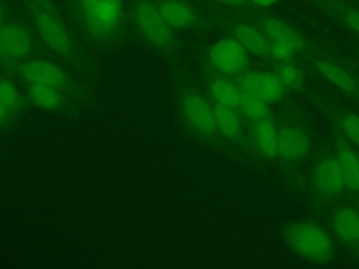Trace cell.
Masks as SVG:
<instances>
[{"mask_svg": "<svg viewBox=\"0 0 359 269\" xmlns=\"http://www.w3.org/2000/svg\"><path fill=\"white\" fill-rule=\"evenodd\" d=\"M250 1H252L255 4H259V6H272V4L278 3L279 0H250Z\"/></svg>", "mask_w": 359, "mask_h": 269, "instance_id": "cell-29", "label": "cell"}, {"mask_svg": "<svg viewBox=\"0 0 359 269\" xmlns=\"http://www.w3.org/2000/svg\"><path fill=\"white\" fill-rule=\"evenodd\" d=\"M210 92L216 102L223 104L230 108H240L241 102V88L234 85L227 80H215L210 84Z\"/></svg>", "mask_w": 359, "mask_h": 269, "instance_id": "cell-20", "label": "cell"}, {"mask_svg": "<svg viewBox=\"0 0 359 269\" xmlns=\"http://www.w3.org/2000/svg\"><path fill=\"white\" fill-rule=\"evenodd\" d=\"M122 0H94L84 4V18L88 31L95 36L111 32L122 17Z\"/></svg>", "mask_w": 359, "mask_h": 269, "instance_id": "cell-2", "label": "cell"}, {"mask_svg": "<svg viewBox=\"0 0 359 269\" xmlns=\"http://www.w3.org/2000/svg\"><path fill=\"white\" fill-rule=\"evenodd\" d=\"M240 108L254 123L269 119V104L245 90H241Z\"/></svg>", "mask_w": 359, "mask_h": 269, "instance_id": "cell-21", "label": "cell"}, {"mask_svg": "<svg viewBox=\"0 0 359 269\" xmlns=\"http://www.w3.org/2000/svg\"><path fill=\"white\" fill-rule=\"evenodd\" d=\"M310 150V139L297 126H283L278 130V154L286 160H296L306 156Z\"/></svg>", "mask_w": 359, "mask_h": 269, "instance_id": "cell-11", "label": "cell"}, {"mask_svg": "<svg viewBox=\"0 0 359 269\" xmlns=\"http://www.w3.org/2000/svg\"><path fill=\"white\" fill-rule=\"evenodd\" d=\"M358 157H359V156H358Z\"/></svg>", "mask_w": 359, "mask_h": 269, "instance_id": "cell-34", "label": "cell"}, {"mask_svg": "<svg viewBox=\"0 0 359 269\" xmlns=\"http://www.w3.org/2000/svg\"><path fill=\"white\" fill-rule=\"evenodd\" d=\"M240 88L245 90L268 104L279 102L285 95V85L279 77L268 71H248L240 80Z\"/></svg>", "mask_w": 359, "mask_h": 269, "instance_id": "cell-5", "label": "cell"}, {"mask_svg": "<svg viewBox=\"0 0 359 269\" xmlns=\"http://www.w3.org/2000/svg\"><path fill=\"white\" fill-rule=\"evenodd\" d=\"M335 234L345 242H359V213L352 207L339 209L332 217Z\"/></svg>", "mask_w": 359, "mask_h": 269, "instance_id": "cell-14", "label": "cell"}, {"mask_svg": "<svg viewBox=\"0 0 359 269\" xmlns=\"http://www.w3.org/2000/svg\"><path fill=\"white\" fill-rule=\"evenodd\" d=\"M254 137L264 156L273 158L278 154V130L269 119L255 123Z\"/></svg>", "mask_w": 359, "mask_h": 269, "instance_id": "cell-19", "label": "cell"}, {"mask_svg": "<svg viewBox=\"0 0 359 269\" xmlns=\"http://www.w3.org/2000/svg\"><path fill=\"white\" fill-rule=\"evenodd\" d=\"M316 67L323 77H325L330 83H332L335 87L341 88L342 91L351 92L355 90L356 83L353 76L344 67L338 66L337 63L325 59H320L316 62Z\"/></svg>", "mask_w": 359, "mask_h": 269, "instance_id": "cell-17", "label": "cell"}, {"mask_svg": "<svg viewBox=\"0 0 359 269\" xmlns=\"http://www.w3.org/2000/svg\"><path fill=\"white\" fill-rule=\"evenodd\" d=\"M234 38L243 45V48L255 56H268L272 42L265 34L248 25H237L234 28Z\"/></svg>", "mask_w": 359, "mask_h": 269, "instance_id": "cell-13", "label": "cell"}, {"mask_svg": "<svg viewBox=\"0 0 359 269\" xmlns=\"http://www.w3.org/2000/svg\"><path fill=\"white\" fill-rule=\"evenodd\" d=\"M160 13L171 28L182 29L194 24V11L184 3L178 0H165L160 4Z\"/></svg>", "mask_w": 359, "mask_h": 269, "instance_id": "cell-15", "label": "cell"}, {"mask_svg": "<svg viewBox=\"0 0 359 269\" xmlns=\"http://www.w3.org/2000/svg\"><path fill=\"white\" fill-rule=\"evenodd\" d=\"M213 111L217 130H220V133L227 139L238 137L241 130V119L236 109L216 102Z\"/></svg>", "mask_w": 359, "mask_h": 269, "instance_id": "cell-18", "label": "cell"}, {"mask_svg": "<svg viewBox=\"0 0 359 269\" xmlns=\"http://www.w3.org/2000/svg\"><path fill=\"white\" fill-rule=\"evenodd\" d=\"M294 50L285 45V43H279V42H272V46H271V52H269V56L275 60H285L287 59Z\"/></svg>", "mask_w": 359, "mask_h": 269, "instance_id": "cell-26", "label": "cell"}, {"mask_svg": "<svg viewBox=\"0 0 359 269\" xmlns=\"http://www.w3.org/2000/svg\"><path fill=\"white\" fill-rule=\"evenodd\" d=\"M28 94L31 101L46 109H52L57 106L62 101V94L59 92V88L49 87V85H42V84H29Z\"/></svg>", "mask_w": 359, "mask_h": 269, "instance_id": "cell-22", "label": "cell"}, {"mask_svg": "<svg viewBox=\"0 0 359 269\" xmlns=\"http://www.w3.org/2000/svg\"><path fill=\"white\" fill-rule=\"evenodd\" d=\"M0 102L8 111H18L22 106V97L20 88L10 78L0 80Z\"/></svg>", "mask_w": 359, "mask_h": 269, "instance_id": "cell-23", "label": "cell"}, {"mask_svg": "<svg viewBox=\"0 0 359 269\" xmlns=\"http://www.w3.org/2000/svg\"><path fill=\"white\" fill-rule=\"evenodd\" d=\"M222 4H226V6H233V7H237V6H243L247 0H216Z\"/></svg>", "mask_w": 359, "mask_h": 269, "instance_id": "cell-28", "label": "cell"}, {"mask_svg": "<svg viewBox=\"0 0 359 269\" xmlns=\"http://www.w3.org/2000/svg\"><path fill=\"white\" fill-rule=\"evenodd\" d=\"M276 76L279 77V80L283 83L285 87H293L297 80H299V73L296 70L294 66H282L278 71H276Z\"/></svg>", "mask_w": 359, "mask_h": 269, "instance_id": "cell-25", "label": "cell"}, {"mask_svg": "<svg viewBox=\"0 0 359 269\" xmlns=\"http://www.w3.org/2000/svg\"><path fill=\"white\" fill-rule=\"evenodd\" d=\"M314 186L327 196H338L344 189V178L337 158H323L313 170Z\"/></svg>", "mask_w": 359, "mask_h": 269, "instance_id": "cell-9", "label": "cell"}, {"mask_svg": "<svg viewBox=\"0 0 359 269\" xmlns=\"http://www.w3.org/2000/svg\"><path fill=\"white\" fill-rule=\"evenodd\" d=\"M209 62L223 74H238L247 67L248 52L236 38H223L212 46Z\"/></svg>", "mask_w": 359, "mask_h": 269, "instance_id": "cell-3", "label": "cell"}, {"mask_svg": "<svg viewBox=\"0 0 359 269\" xmlns=\"http://www.w3.org/2000/svg\"><path fill=\"white\" fill-rule=\"evenodd\" d=\"M20 73L28 84H42L55 88L66 85L65 73L50 60L31 59L22 63Z\"/></svg>", "mask_w": 359, "mask_h": 269, "instance_id": "cell-7", "label": "cell"}, {"mask_svg": "<svg viewBox=\"0 0 359 269\" xmlns=\"http://www.w3.org/2000/svg\"><path fill=\"white\" fill-rule=\"evenodd\" d=\"M136 24L143 38L156 46H165L171 41V27L160 10L150 3H140L136 8Z\"/></svg>", "mask_w": 359, "mask_h": 269, "instance_id": "cell-4", "label": "cell"}, {"mask_svg": "<svg viewBox=\"0 0 359 269\" xmlns=\"http://www.w3.org/2000/svg\"><path fill=\"white\" fill-rule=\"evenodd\" d=\"M31 48V39L27 31L17 24L0 27V57L17 60L24 57Z\"/></svg>", "mask_w": 359, "mask_h": 269, "instance_id": "cell-10", "label": "cell"}, {"mask_svg": "<svg viewBox=\"0 0 359 269\" xmlns=\"http://www.w3.org/2000/svg\"><path fill=\"white\" fill-rule=\"evenodd\" d=\"M337 160L341 168L345 188L351 192L359 191V157L358 154L348 149L341 147L337 151Z\"/></svg>", "mask_w": 359, "mask_h": 269, "instance_id": "cell-16", "label": "cell"}, {"mask_svg": "<svg viewBox=\"0 0 359 269\" xmlns=\"http://www.w3.org/2000/svg\"><path fill=\"white\" fill-rule=\"evenodd\" d=\"M264 32L272 42H279L290 46L294 52L302 50L306 46L303 36L286 22L278 18H266L264 21Z\"/></svg>", "mask_w": 359, "mask_h": 269, "instance_id": "cell-12", "label": "cell"}, {"mask_svg": "<svg viewBox=\"0 0 359 269\" xmlns=\"http://www.w3.org/2000/svg\"><path fill=\"white\" fill-rule=\"evenodd\" d=\"M34 22L39 36L49 49L59 53H67L72 49L73 43L66 27L52 13L43 10L38 11L35 14Z\"/></svg>", "mask_w": 359, "mask_h": 269, "instance_id": "cell-6", "label": "cell"}, {"mask_svg": "<svg viewBox=\"0 0 359 269\" xmlns=\"http://www.w3.org/2000/svg\"><path fill=\"white\" fill-rule=\"evenodd\" d=\"M344 22L359 32V11H345Z\"/></svg>", "mask_w": 359, "mask_h": 269, "instance_id": "cell-27", "label": "cell"}, {"mask_svg": "<svg viewBox=\"0 0 359 269\" xmlns=\"http://www.w3.org/2000/svg\"><path fill=\"white\" fill-rule=\"evenodd\" d=\"M81 1H83V3H84V4H86V3H90V1H94V0H81Z\"/></svg>", "mask_w": 359, "mask_h": 269, "instance_id": "cell-33", "label": "cell"}, {"mask_svg": "<svg viewBox=\"0 0 359 269\" xmlns=\"http://www.w3.org/2000/svg\"><path fill=\"white\" fill-rule=\"evenodd\" d=\"M1 21H3V7H1V3H0V27H1Z\"/></svg>", "mask_w": 359, "mask_h": 269, "instance_id": "cell-31", "label": "cell"}, {"mask_svg": "<svg viewBox=\"0 0 359 269\" xmlns=\"http://www.w3.org/2000/svg\"><path fill=\"white\" fill-rule=\"evenodd\" d=\"M182 111L187 120L198 132L212 134L217 130L213 106L198 94H188L182 101Z\"/></svg>", "mask_w": 359, "mask_h": 269, "instance_id": "cell-8", "label": "cell"}, {"mask_svg": "<svg viewBox=\"0 0 359 269\" xmlns=\"http://www.w3.org/2000/svg\"><path fill=\"white\" fill-rule=\"evenodd\" d=\"M7 109L1 105V102H0V122H3L4 119H6V116H7Z\"/></svg>", "mask_w": 359, "mask_h": 269, "instance_id": "cell-30", "label": "cell"}, {"mask_svg": "<svg viewBox=\"0 0 359 269\" xmlns=\"http://www.w3.org/2000/svg\"><path fill=\"white\" fill-rule=\"evenodd\" d=\"M341 126L346 137L356 146H359V115H346L341 120Z\"/></svg>", "mask_w": 359, "mask_h": 269, "instance_id": "cell-24", "label": "cell"}, {"mask_svg": "<svg viewBox=\"0 0 359 269\" xmlns=\"http://www.w3.org/2000/svg\"><path fill=\"white\" fill-rule=\"evenodd\" d=\"M31 1H35V3H45V0H31Z\"/></svg>", "mask_w": 359, "mask_h": 269, "instance_id": "cell-32", "label": "cell"}, {"mask_svg": "<svg viewBox=\"0 0 359 269\" xmlns=\"http://www.w3.org/2000/svg\"><path fill=\"white\" fill-rule=\"evenodd\" d=\"M285 238L296 255L311 262H328L335 252L330 235L313 221L302 220L292 223L286 228Z\"/></svg>", "mask_w": 359, "mask_h": 269, "instance_id": "cell-1", "label": "cell"}]
</instances>
